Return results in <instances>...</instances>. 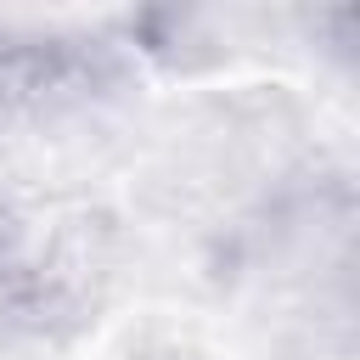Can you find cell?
<instances>
[{
  "label": "cell",
  "mask_w": 360,
  "mask_h": 360,
  "mask_svg": "<svg viewBox=\"0 0 360 360\" xmlns=\"http://www.w3.org/2000/svg\"><path fill=\"white\" fill-rule=\"evenodd\" d=\"M45 304H51L45 264L28 253L22 225H11L0 214V315H39Z\"/></svg>",
  "instance_id": "6da1fadb"
}]
</instances>
